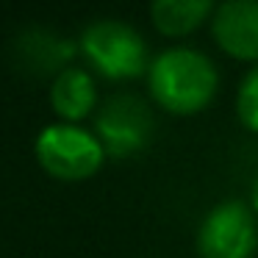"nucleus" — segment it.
<instances>
[{"label": "nucleus", "instance_id": "obj_1", "mask_svg": "<svg viewBox=\"0 0 258 258\" xmlns=\"http://www.w3.org/2000/svg\"><path fill=\"white\" fill-rule=\"evenodd\" d=\"M147 89L164 111L178 117L200 114L219 89L217 64L195 47H167L150 61Z\"/></svg>", "mask_w": 258, "mask_h": 258}, {"label": "nucleus", "instance_id": "obj_2", "mask_svg": "<svg viewBox=\"0 0 258 258\" xmlns=\"http://www.w3.org/2000/svg\"><path fill=\"white\" fill-rule=\"evenodd\" d=\"M78 53L97 75L108 81H131L147 75L150 53L147 42L131 23L117 17L92 20L78 39Z\"/></svg>", "mask_w": 258, "mask_h": 258}, {"label": "nucleus", "instance_id": "obj_3", "mask_svg": "<svg viewBox=\"0 0 258 258\" xmlns=\"http://www.w3.org/2000/svg\"><path fill=\"white\" fill-rule=\"evenodd\" d=\"M34 156L47 175L67 180V183L97 175L106 161V150L95 136V131H86L70 122L45 125L36 134Z\"/></svg>", "mask_w": 258, "mask_h": 258}, {"label": "nucleus", "instance_id": "obj_4", "mask_svg": "<svg viewBox=\"0 0 258 258\" xmlns=\"http://www.w3.org/2000/svg\"><path fill=\"white\" fill-rule=\"evenodd\" d=\"M258 219L241 200H222L203 217L197 228L200 258H255Z\"/></svg>", "mask_w": 258, "mask_h": 258}, {"label": "nucleus", "instance_id": "obj_5", "mask_svg": "<svg viewBox=\"0 0 258 258\" xmlns=\"http://www.w3.org/2000/svg\"><path fill=\"white\" fill-rule=\"evenodd\" d=\"M153 134V114L136 95H114L95 111V136L106 156L128 158L145 150Z\"/></svg>", "mask_w": 258, "mask_h": 258}, {"label": "nucleus", "instance_id": "obj_6", "mask_svg": "<svg viewBox=\"0 0 258 258\" xmlns=\"http://www.w3.org/2000/svg\"><path fill=\"white\" fill-rule=\"evenodd\" d=\"M211 36L228 56L258 64V0H225L214 9Z\"/></svg>", "mask_w": 258, "mask_h": 258}, {"label": "nucleus", "instance_id": "obj_7", "mask_svg": "<svg viewBox=\"0 0 258 258\" xmlns=\"http://www.w3.org/2000/svg\"><path fill=\"white\" fill-rule=\"evenodd\" d=\"M50 108L61 117V122L70 125H78L84 117L97 111V84L89 70L73 64L58 75H53Z\"/></svg>", "mask_w": 258, "mask_h": 258}, {"label": "nucleus", "instance_id": "obj_8", "mask_svg": "<svg viewBox=\"0 0 258 258\" xmlns=\"http://www.w3.org/2000/svg\"><path fill=\"white\" fill-rule=\"evenodd\" d=\"M20 61L25 67L36 70V73H61V70L73 67V58L78 53V42H70L64 36L47 34V31H28L23 39L17 42Z\"/></svg>", "mask_w": 258, "mask_h": 258}, {"label": "nucleus", "instance_id": "obj_9", "mask_svg": "<svg viewBox=\"0 0 258 258\" xmlns=\"http://www.w3.org/2000/svg\"><path fill=\"white\" fill-rule=\"evenodd\" d=\"M211 0H156L150 20L164 36H186L214 17Z\"/></svg>", "mask_w": 258, "mask_h": 258}, {"label": "nucleus", "instance_id": "obj_10", "mask_svg": "<svg viewBox=\"0 0 258 258\" xmlns=\"http://www.w3.org/2000/svg\"><path fill=\"white\" fill-rule=\"evenodd\" d=\"M236 117L247 131L258 134V64L247 70L236 89Z\"/></svg>", "mask_w": 258, "mask_h": 258}, {"label": "nucleus", "instance_id": "obj_11", "mask_svg": "<svg viewBox=\"0 0 258 258\" xmlns=\"http://www.w3.org/2000/svg\"><path fill=\"white\" fill-rule=\"evenodd\" d=\"M247 206H250L252 214L258 217V175L252 178V183H250V203H247Z\"/></svg>", "mask_w": 258, "mask_h": 258}]
</instances>
